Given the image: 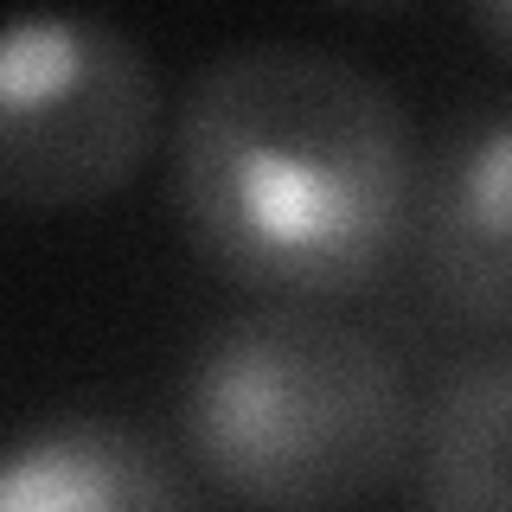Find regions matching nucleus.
<instances>
[{
    "mask_svg": "<svg viewBox=\"0 0 512 512\" xmlns=\"http://www.w3.org/2000/svg\"><path fill=\"white\" fill-rule=\"evenodd\" d=\"M416 186L397 90L340 52L231 45L180 96V231L205 269L269 301L372 288L416 231Z\"/></svg>",
    "mask_w": 512,
    "mask_h": 512,
    "instance_id": "1",
    "label": "nucleus"
},
{
    "mask_svg": "<svg viewBox=\"0 0 512 512\" xmlns=\"http://www.w3.org/2000/svg\"><path fill=\"white\" fill-rule=\"evenodd\" d=\"M416 436L397 352L308 301L218 320L180 378L192 468L250 512H359L404 474Z\"/></svg>",
    "mask_w": 512,
    "mask_h": 512,
    "instance_id": "2",
    "label": "nucleus"
},
{
    "mask_svg": "<svg viewBox=\"0 0 512 512\" xmlns=\"http://www.w3.org/2000/svg\"><path fill=\"white\" fill-rule=\"evenodd\" d=\"M160 77L103 20H20L0 45V192L20 212H77L148 167Z\"/></svg>",
    "mask_w": 512,
    "mask_h": 512,
    "instance_id": "3",
    "label": "nucleus"
},
{
    "mask_svg": "<svg viewBox=\"0 0 512 512\" xmlns=\"http://www.w3.org/2000/svg\"><path fill=\"white\" fill-rule=\"evenodd\" d=\"M416 263L448 320L512 333V103L442 128L416 186Z\"/></svg>",
    "mask_w": 512,
    "mask_h": 512,
    "instance_id": "4",
    "label": "nucleus"
},
{
    "mask_svg": "<svg viewBox=\"0 0 512 512\" xmlns=\"http://www.w3.org/2000/svg\"><path fill=\"white\" fill-rule=\"evenodd\" d=\"M0 512H199V500L135 423L52 416L7 448Z\"/></svg>",
    "mask_w": 512,
    "mask_h": 512,
    "instance_id": "5",
    "label": "nucleus"
},
{
    "mask_svg": "<svg viewBox=\"0 0 512 512\" xmlns=\"http://www.w3.org/2000/svg\"><path fill=\"white\" fill-rule=\"evenodd\" d=\"M416 512H512V359L442 384L416 436Z\"/></svg>",
    "mask_w": 512,
    "mask_h": 512,
    "instance_id": "6",
    "label": "nucleus"
},
{
    "mask_svg": "<svg viewBox=\"0 0 512 512\" xmlns=\"http://www.w3.org/2000/svg\"><path fill=\"white\" fill-rule=\"evenodd\" d=\"M474 32L512 64V0H493V7H474Z\"/></svg>",
    "mask_w": 512,
    "mask_h": 512,
    "instance_id": "7",
    "label": "nucleus"
}]
</instances>
